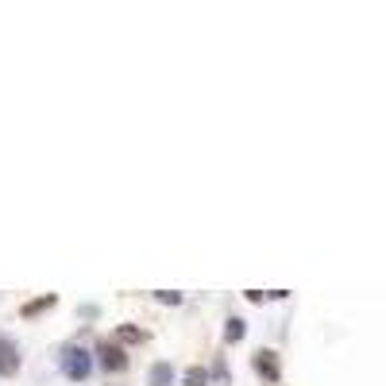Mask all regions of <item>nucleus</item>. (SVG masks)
<instances>
[{
    "instance_id": "nucleus-1",
    "label": "nucleus",
    "mask_w": 386,
    "mask_h": 386,
    "mask_svg": "<svg viewBox=\"0 0 386 386\" xmlns=\"http://www.w3.org/2000/svg\"><path fill=\"white\" fill-rule=\"evenodd\" d=\"M59 367H62V375H66L70 383H85V378L93 375V352H89V348L70 344V348H62Z\"/></svg>"
},
{
    "instance_id": "nucleus-2",
    "label": "nucleus",
    "mask_w": 386,
    "mask_h": 386,
    "mask_svg": "<svg viewBox=\"0 0 386 386\" xmlns=\"http://www.w3.org/2000/svg\"><path fill=\"white\" fill-rule=\"evenodd\" d=\"M93 367L109 371V375L128 371V348H120L116 340H101V344L93 348Z\"/></svg>"
},
{
    "instance_id": "nucleus-3",
    "label": "nucleus",
    "mask_w": 386,
    "mask_h": 386,
    "mask_svg": "<svg viewBox=\"0 0 386 386\" xmlns=\"http://www.w3.org/2000/svg\"><path fill=\"white\" fill-rule=\"evenodd\" d=\"M252 367L259 371V375L267 378L270 386L282 378V363H278V352H275V348H259V352H255V360H252Z\"/></svg>"
},
{
    "instance_id": "nucleus-4",
    "label": "nucleus",
    "mask_w": 386,
    "mask_h": 386,
    "mask_svg": "<svg viewBox=\"0 0 386 386\" xmlns=\"http://www.w3.org/2000/svg\"><path fill=\"white\" fill-rule=\"evenodd\" d=\"M20 363H24V360H20V348L12 344V340H4V336H0V375L12 378L20 371Z\"/></svg>"
},
{
    "instance_id": "nucleus-5",
    "label": "nucleus",
    "mask_w": 386,
    "mask_h": 386,
    "mask_svg": "<svg viewBox=\"0 0 386 386\" xmlns=\"http://www.w3.org/2000/svg\"><path fill=\"white\" fill-rule=\"evenodd\" d=\"M178 383V371L170 360H159L151 363V371H147V386H174Z\"/></svg>"
},
{
    "instance_id": "nucleus-6",
    "label": "nucleus",
    "mask_w": 386,
    "mask_h": 386,
    "mask_svg": "<svg viewBox=\"0 0 386 386\" xmlns=\"http://www.w3.org/2000/svg\"><path fill=\"white\" fill-rule=\"evenodd\" d=\"M54 305H59V294H39L35 302H27L24 309H20V317H24V321H31V317H39V313L54 309Z\"/></svg>"
},
{
    "instance_id": "nucleus-7",
    "label": "nucleus",
    "mask_w": 386,
    "mask_h": 386,
    "mask_svg": "<svg viewBox=\"0 0 386 386\" xmlns=\"http://www.w3.org/2000/svg\"><path fill=\"white\" fill-rule=\"evenodd\" d=\"M116 344L128 348V344H147V328L139 325H116Z\"/></svg>"
},
{
    "instance_id": "nucleus-8",
    "label": "nucleus",
    "mask_w": 386,
    "mask_h": 386,
    "mask_svg": "<svg viewBox=\"0 0 386 386\" xmlns=\"http://www.w3.org/2000/svg\"><path fill=\"white\" fill-rule=\"evenodd\" d=\"M247 336V321L244 317H228L224 321V344H240Z\"/></svg>"
},
{
    "instance_id": "nucleus-9",
    "label": "nucleus",
    "mask_w": 386,
    "mask_h": 386,
    "mask_svg": "<svg viewBox=\"0 0 386 386\" xmlns=\"http://www.w3.org/2000/svg\"><path fill=\"white\" fill-rule=\"evenodd\" d=\"M182 386H213V378H209V367H201V363H193V367H185V375H182Z\"/></svg>"
},
{
    "instance_id": "nucleus-10",
    "label": "nucleus",
    "mask_w": 386,
    "mask_h": 386,
    "mask_svg": "<svg viewBox=\"0 0 386 386\" xmlns=\"http://www.w3.org/2000/svg\"><path fill=\"white\" fill-rule=\"evenodd\" d=\"M155 302H159V305H182L185 298L178 294V290H155Z\"/></svg>"
},
{
    "instance_id": "nucleus-11",
    "label": "nucleus",
    "mask_w": 386,
    "mask_h": 386,
    "mask_svg": "<svg viewBox=\"0 0 386 386\" xmlns=\"http://www.w3.org/2000/svg\"><path fill=\"white\" fill-rule=\"evenodd\" d=\"M209 378H217V383H228V363L217 360V363L209 367Z\"/></svg>"
},
{
    "instance_id": "nucleus-12",
    "label": "nucleus",
    "mask_w": 386,
    "mask_h": 386,
    "mask_svg": "<svg viewBox=\"0 0 386 386\" xmlns=\"http://www.w3.org/2000/svg\"><path fill=\"white\" fill-rule=\"evenodd\" d=\"M244 298H247L252 305H263V302H267V294H263V290H244Z\"/></svg>"
}]
</instances>
